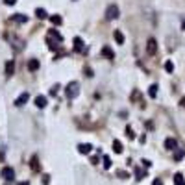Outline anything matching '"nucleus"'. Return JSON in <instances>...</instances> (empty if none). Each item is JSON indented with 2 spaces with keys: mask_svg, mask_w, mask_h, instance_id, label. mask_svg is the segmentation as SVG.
I'll return each instance as SVG.
<instances>
[{
  "mask_svg": "<svg viewBox=\"0 0 185 185\" xmlns=\"http://www.w3.org/2000/svg\"><path fill=\"white\" fill-rule=\"evenodd\" d=\"M119 15H121V9H119L115 4H111V6L105 9V19H107V21H115V19H119Z\"/></svg>",
  "mask_w": 185,
  "mask_h": 185,
  "instance_id": "nucleus-1",
  "label": "nucleus"
},
{
  "mask_svg": "<svg viewBox=\"0 0 185 185\" xmlns=\"http://www.w3.org/2000/svg\"><path fill=\"white\" fill-rule=\"evenodd\" d=\"M78 93H80V85H78V82H70L69 85H67V96H69V98H74Z\"/></svg>",
  "mask_w": 185,
  "mask_h": 185,
  "instance_id": "nucleus-2",
  "label": "nucleus"
},
{
  "mask_svg": "<svg viewBox=\"0 0 185 185\" xmlns=\"http://www.w3.org/2000/svg\"><path fill=\"white\" fill-rule=\"evenodd\" d=\"M146 52H148L150 56L157 54V41H156L154 37H148V41H146Z\"/></svg>",
  "mask_w": 185,
  "mask_h": 185,
  "instance_id": "nucleus-3",
  "label": "nucleus"
},
{
  "mask_svg": "<svg viewBox=\"0 0 185 185\" xmlns=\"http://www.w3.org/2000/svg\"><path fill=\"white\" fill-rule=\"evenodd\" d=\"M2 178H4L6 182H11V180H15V170H13V168H9V167H6V168L2 170Z\"/></svg>",
  "mask_w": 185,
  "mask_h": 185,
  "instance_id": "nucleus-4",
  "label": "nucleus"
},
{
  "mask_svg": "<svg viewBox=\"0 0 185 185\" xmlns=\"http://www.w3.org/2000/svg\"><path fill=\"white\" fill-rule=\"evenodd\" d=\"M72 48H74V52H83V50H85V44H83L82 37H74V41H72Z\"/></svg>",
  "mask_w": 185,
  "mask_h": 185,
  "instance_id": "nucleus-5",
  "label": "nucleus"
},
{
  "mask_svg": "<svg viewBox=\"0 0 185 185\" xmlns=\"http://www.w3.org/2000/svg\"><path fill=\"white\" fill-rule=\"evenodd\" d=\"M48 39H52V41H56V43H61L63 41L61 33H59V32H56V30H48Z\"/></svg>",
  "mask_w": 185,
  "mask_h": 185,
  "instance_id": "nucleus-6",
  "label": "nucleus"
},
{
  "mask_svg": "<svg viewBox=\"0 0 185 185\" xmlns=\"http://www.w3.org/2000/svg\"><path fill=\"white\" fill-rule=\"evenodd\" d=\"M165 148H167V150H176V148H178V141L172 139V137H168V139L165 141Z\"/></svg>",
  "mask_w": 185,
  "mask_h": 185,
  "instance_id": "nucleus-7",
  "label": "nucleus"
},
{
  "mask_svg": "<svg viewBox=\"0 0 185 185\" xmlns=\"http://www.w3.org/2000/svg\"><path fill=\"white\" fill-rule=\"evenodd\" d=\"M28 98H30V95H28V93H22L21 96L15 100V105H19V107H21V105H24V104L28 102Z\"/></svg>",
  "mask_w": 185,
  "mask_h": 185,
  "instance_id": "nucleus-8",
  "label": "nucleus"
},
{
  "mask_svg": "<svg viewBox=\"0 0 185 185\" xmlns=\"http://www.w3.org/2000/svg\"><path fill=\"white\" fill-rule=\"evenodd\" d=\"M78 152L80 154H91L93 152V146L91 144H78Z\"/></svg>",
  "mask_w": 185,
  "mask_h": 185,
  "instance_id": "nucleus-9",
  "label": "nucleus"
},
{
  "mask_svg": "<svg viewBox=\"0 0 185 185\" xmlns=\"http://www.w3.org/2000/svg\"><path fill=\"white\" fill-rule=\"evenodd\" d=\"M11 21L13 22H28V17L26 15H21V13H15V15H11Z\"/></svg>",
  "mask_w": 185,
  "mask_h": 185,
  "instance_id": "nucleus-10",
  "label": "nucleus"
},
{
  "mask_svg": "<svg viewBox=\"0 0 185 185\" xmlns=\"http://www.w3.org/2000/svg\"><path fill=\"white\" fill-rule=\"evenodd\" d=\"M35 17H37V19H41V21H44V19H48V13H46V9L37 8V9H35Z\"/></svg>",
  "mask_w": 185,
  "mask_h": 185,
  "instance_id": "nucleus-11",
  "label": "nucleus"
},
{
  "mask_svg": "<svg viewBox=\"0 0 185 185\" xmlns=\"http://www.w3.org/2000/svg\"><path fill=\"white\" fill-rule=\"evenodd\" d=\"M48 21L52 22L54 26H59V24L63 22V19H61V15H50V17H48Z\"/></svg>",
  "mask_w": 185,
  "mask_h": 185,
  "instance_id": "nucleus-12",
  "label": "nucleus"
},
{
  "mask_svg": "<svg viewBox=\"0 0 185 185\" xmlns=\"http://www.w3.org/2000/svg\"><path fill=\"white\" fill-rule=\"evenodd\" d=\"M37 69H39V61H37V59H30V61H28V70L35 72Z\"/></svg>",
  "mask_w": 185,
  "mask_h": 185,
  "instance_id": "nucleus-13",
  "label": "nucleus"
},
{
  "mask_svg": "<svg viewBox=\"0 0 185 185\" xmlns=\"http://www.w3.org/2000/svg\"><path fill=\"white\" fill-rule=\"evenodd\" d=\"M46 98H44V96H37V98H35V105H37V107H39V109H43V107H46Z\"/></svg>",
  "mask_w": 185,
  "mask_h": 185,
  "instance_id": "nucleus-14",
  "label": "nucleus"
},
{
  "mask_svg": "<svg viewBox=\"0 0 185 185\" xmlns=\"http://www.w3.org/2000/svg\"><path fill=\"white\" fill-rule=\"evenodd\" d=\"M174 183L176 185H185V180H183V174H182V172H176V174H174Z\"/></svg>",
  "mask_w": 185,
  "mask_h": 185,
  "instance_id": "nucleus-15",
  "label": "nucleus"
},
{
  "mask_svg": "<svg viewBox=\"0 0 185 185\" xmlns=\"http://www.w3.org/2000/svg\"><path fill=\"white\" fill-rule=\"evenodd\" d=\"M102 56H105L107 59H113V58H115V54H113V50H111L109 46H105V48H102Z\"/></svg>",
  "mask_w": 185,
  "mask_h": 185,
  "instance_id": "nucleus-16",
  "label": "nucleus"
},
{
  "mask_svg": "<svg viewBox=\"0 0 185 185\" xmlns=\"http://www.w3.org/2000/svg\"><path fill=\"white\" fill-rule=\"evenodd\" d=\"M13 70H15V61H8V63H6V74H8V76H11V74H13Z\"/></svg>",
  "mask_w": 185,
  "mask_h": 185,
  "instance_id": "nucleus-17",
  "label": "nucleus"
},
{
  "mask_svg": "<svg viewBox=\"0 0 185 185\" xmlns=\"http://www.w3.org/2000/svg\"><path fill=\"white\" fill-rule=\"evenodd\" d=\"M148 96H150V98H156V96H157V85H156V83L150 85V89H148Z\"/></svg>",
  "mask_w": 185,
  "mask_h": 185,
  "instance_id": "nucleus-18",
  "label": "nucleus"
},
{
  "mask_svg": "<svg viewBox=\"0 0 185 185\" xmlns=\"http://www.w3.org/2000/svg\"><path fill=\"white\" fill-rule=\"evenodd\" d=\"M122 150H124V146H122V143H121V141H115V143H113V152L121 154Z\"/></svg>",
  "mask_w": 185,
  "mask_h": 185,
  "instance_id": "nucleus-19",
  "label": "nucleus"
},
{
  "mask_svg": "<svg viewBox=\"0 0 185 185\" xmlns=\"http://www.w3.org/2000/svg\"><path fill=\"white\" fill-rule=\"evenodd\" d=\"M9 41H11V44H13V46H15L17 50H22V48H24V43H22V41H17V39H11V37H9Z\"/></svg>",
  "mask_w": 185,
  "mask_h": 185,
  "instance_id": "nucleus-20",
  "label": "nucleus"
},
{
  "mask_svg": "<svg viewBox=\"0 0 185 185\" xmlns=\"http://www.w3.org/2000/svg\"><path fill=\"white\" fill-rule=\"evenodd\" d=\"M113 35H115V41L119 43V44H122V43H124V35L121 33V32H119V30H117V32H115Z\"/></svg>",
  "mask_w": 185,
  "mask_h": 185,
  "instance_id": "nucleus-21",
  "label": "nucleus"
},
{
  "mask_svg": "<svg viewBox=\"0 0 185 185\" xmlns=\"http://www.w3.org/2000/svg\"><path fill=\"white\" fill-rule=\"evenodd\" d=\"M144 176H146V170H143V168H137V170H135V178H137V180H143Z\"/></svg>",
  "mask_w": 185,
  "mask_h": 185,
  "instance_id": "nucleus-22",
  "label": "nucleus"
},
{
  "mask_svg": "<svg viewBox=\"0 0 185 185\" xmlns=\"http://www.w3.org/2000/svg\"><path fill=\"white\" fill-rule=\"evenodd\" d=\"M165 70H167V72H172V70H174V65H172V61H165Z\"/></svg>",
  "mask_w": 185,
  "mask_h": 185,
  "instance_id": "nucleus-23",
  "label": "nucleus"
},
{
  "mask_svg": "<svg viewBox=\"0 0 185 185\" xmlns=\"http://www.w3.org/2000/svg\"><path fill=\"white\" fill-rule=\"evenodd\" d=\"M30 163H32V167H33V170H39V161H37V157H35V156L32 157V161H30Z\"/></svg>",
  "mask_w": 185,
  "mask_h": 185,
  "instance_id": "nucleus-24",
  "label": "nucleus"
},
{
  "mask_svg": "<svg viewBox=\"0 0 185 185\" xmlns=\"http://www.w3.org/2000/svg\"><path fill=\"white\" fill-rule=\"evenodd\" d=\"M126 135H128V137H130V139H135V131H133V130H131V128H130V126H128V128H126Z\"/></svg>",
  "mask_w": 185,
  "mask_h": 185,
  "instance_id": "nucleus-25",
  "label": "nucleus"
},
{
  "mask_svg": "<svg viewBox=\"0 0 185 185\" xmlns=\"http://www.w3.org/2000/svg\"><path fill=\"white\" fill-rule=\"evenodd\" d=\"M176 161H182L183 159V150H176V156H174Z\"/></svg>",
  "mask_w": 185,
  "mask_h": 185,
  "instance_id": "nucleus-26",
  "label": "nucleus"
},
{
  "mask_svg": "<svg viewBox=\"0 0 185 185\" xmlns=\"http://www.w3.org/2000/svg\"><path fill=\"white\" fill-rule=\"evenodd\" d=\"M102 161H104V167H105V168H109V167H111V159H109L107 156H104Z\"/></svg>",
  "mask_w": 185,
  "mask_h": 185,
  "instance_id": "nucleus-27",
  "label": "nucleus"
},
{
  "mask_svg": "<svg viewBox=\"0 0 185 185\" xmlns=\"http://www.w3.org/2000/svg\"><path fill=\"white\" fill-rule=\"evenodd\" d=\"M4 4H6V6H15L17 0H4Z\"/></svg>",
  "mask_w": 185,
  "mask_h": 185,
  "instance_id": "nucleus-28",
  "label": "nucleus"
},
{
  "mask_svg": "<svg viewBox=\"0 0 185 185\" xmlns=\"http://www.w3.org/2000/svg\"><path fill=\"white\" fill-rule=\"evenodd\" d=\"M152 185H163V182H161L159 178H157V180H154V183H152Z\"/></svg>",
  "mask_w": 185,
  "mask_h": 185,
  "instance_id": "nucleus-29",
  "label": "nucleus"
},
{
  "mask_svg": "<svg viewBox=\"0 0 185 185\" xmlns=\"http://www.w3.org/2000/svg\"><path fill=\"white\" fill-rule=\"evenodd\" d=\"M143 165H144V167H150V165H152V163H150L148 159H143Z\"/></svg>",
  "mask_w": 185,
  "mask_h": 185,
  "instance_id": "nucleus-30",
  "label": "nucleus"
},
{
  "mask_svg": "<svg viewBox=\"0 0 185 185\" xmlns=\"http://www.w3.org/2000/svg\"><path fill=\"white\" fill-rule=\"evenodd\" d=\"M2 161H4V154H0V163H2Z\"/></svg>",
  "mask_w": 185,
  "mask_h": 185,
  "instance_id": "nucleus-31",
  "label": "nucleus"
},
{
  "mask_svg": "<svg viewBox=\"0 0 185 185\" xmlns=\"http://www.w3.org/2000/svg\"><path fill=\"white\" fill-rule=\"evenodd\" d=\"M17 185H28V183H26V182H21V183H17Z\"/></svg>",
  "mask_w": 185,
  "mask_h": 185,
  "instance_id": "nucleus-32",
  "label": "nucleus"
},
{
  "mask_svg": "<svg viewBox=\"0 0 185 185\" xmlns=\"http://www.w3.org/2000/svg\"><path fill=\"white\" fill-rule=\"evenodd\" d=\"M182 28H183V30H185V21H183V24H182Z\"/></svg>",
  "mask_w": 185,
  "mask_h": 185,
  "instance_id": "nucleus-33",
  "label": "nucleus"
}]
</instances>
